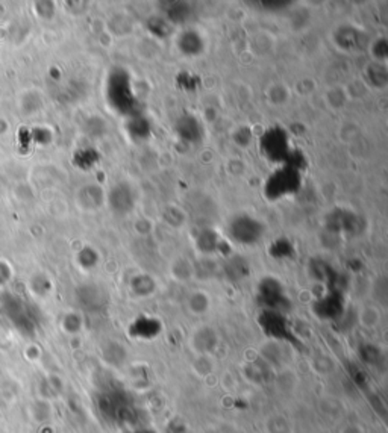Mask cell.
<instances>
[{
	"mask_svg": "<svg viewBox=\"0 0 388 433\" xmlns=\"http://www.w3.org/2000/svg\"><path fill=\"white\" fill-rule=\"evenodd\" d=\"M264 232V227L260 221L251 218V217H238L230 225V234H233L234 239L238 243L243 244H252L256 243L261 238Z\"/></svg>",
	"mask_w": 388,
	"mask_h": 433,
	"instance_id": "cell-1",
	"label": "cell"
},
{
	"mask_svg": "<svg viewBox=\"0 0 388 433\" xmlns=\"http://www.w3.org/2000/svg\"><path fill=\"white\" fill-rule=\"evenodd\" d=\"M108 201L111 209L117 214H127L135 206V196L132 188L127 183H117L113 190L109 191Z\"/></svg>",
	"mask_w": 388,
	"mask_h": 433,
	"instance_id": "cell-2",
	"label": "cell"
},
{
	"mask_svg": "<svg viewBox=\"0 0 388 433\" xmlns=\"http://www.w3.org/2000/svg\"><path fill=\"white\" fill-rule=\"evenodd\" d=\"M299 187V176L293 169L291 170H282L279 173H276L273 179L269 182V192L276 191L275 197H281L284 194H287L290 191H294Z\"/></svg>",
	"mask_w": 388,
	"mask_h": 433,
	"instance_id": "cell-3",
	"label": "cell"
},
{
	"mask_svg": "<svg viewBox=\"0 0 388 433\" xmlns=\"http://www.w3.org/2000/svg\"><path fill=\"white\" fill-rule=\"evenodd\" d=\"M81 205L84 206L85 209H97L100 208V205L104 204V192L96 185H88L82 188L81 192Z\"/></svg>",
	"mask_w": 388,
	"mask_h": 433,
	"instance_id": "cell-4",
	"label": "cell"
},
{
	"mask_svg": "<svg viewBox=\"0 0 388 433\" xmlns=\"http://www.w3.org/2000/svg\"><path fill=\"white\" fill-rule=\"evenodd\" d=\"M263 144L265 147V155L272 159H281L282 156L289 155L287 153V136H284L279 143H275V131L269 132V135L265 136Z\"/></svg>",
	"mask_w": 388,
	"mask_h": 433,
	"instance_id": "cell-5",
	"label": "cell"
},
{
	"mask_svg": "<svg viewBox=\"0 0 388 433\" xmlns=\"http://www.w3.org/2000/svg\"><path fill=\"white\" fill-rule=\"evenodd\" d=\"M179 49L186 55H198L203 49V41L194 31H187L179 36Z\"/></svg>",
	"mask_w": 388,
	"mask_h": 433,
	"instance_id": "cell-6",
	"label": "cell"
},
{
	"mask_svg": "<svg viewBox=\"0 0 388 433\" xmlns=\"http://www.w3.org/2000/svg\"><path fill=\"white\" fill-rule=\"evenodd\" d=\"M178 132L182 138H186L188 141H196L200 136V126L193 117H183L179 120V123L176 126Z\"/></svg>",
	"mask_w": 388,
	"mask_h": 433,
	"instance_id": "cell-7",
	"label": "cell"
},
{
	"mask_svg": "<svg viewBox=\"0 0 388 433\" xmlns=\"http://www.w3.org/2000/svg\"><path fill=\"white\" fill-rule=\"evenodd\" d=\"M361 32L355 31L354 27H346V29H341V32H338V45L347 50H354L358 45H361Z\"/></svg>",
	"mask_w": 388,
	"mask_h": 433,
	"instance_id": "cell-8",
	"label": "cell"
},
{
	"mask_svg": "<svg viewBox=\"0 0 388 433\" xmlns=\"http://www.w3.org/2000/svg\"><path fill=\"white\" fill-rule=\"evenodd\" d=\"M368 80L372 82L375 87H385L387 85V70L380 64H373L368 67Z\"/></svg>",
	"mask_w": 388,
	"mask_h": 433,
	"instance_id": "cell-9",
	"label": "cell"
}]
</instances>
